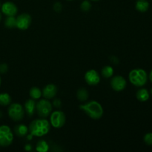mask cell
I'll list each match as a JSON object with an SVG mask.
<instances>
[{
	"instance_id": "obj_1",
	"label": "cell",
	"mask_w": 152,
	"mask_h": 152,
	"mask_svg": "<svg viewBox=\"0 0 152 152\" xmlns=\"http://www.w3.org/2000/svg\"><path fill=\"white\" fill-rule=\"evenodd\" d=\"M50 130V123L45 118L34 120L30 123L28 131L34 137H41L47 134Z\"/></svg>"
},
{
	"instance_id": "obj_2",
	"label": "cell",
	"mask_w": 152,
	"mask_h": 152,
	"mask_svg": "<svg viewBox=\"0 0 152 152\" xmlns=\"http://www.w3.org/2000/svg\"><path fill=\"white\" fill-rule=\"evenodd\" d=\"M80 108L93 120H99L103 115V108L97 101H89L83 105H80Z\"/></svg>"
},
{
	"instance_id": "obj_3",
	"label": "cell",
	"mask_w": 152,
	"mask_h": 152,
	"mask_svg": "<svg viewBox=\"0 0 152 152\" xmlns=\"http://www.w3.org/2000/svg\"><path fill=\"white\" fill-rule=\"evenodd\" d=\"M129 79L130 83L137 87L145 86L148 80V75L145 71L141 68L133 69L129 72Z\"/></svg>"
},
{
	"instance_id": "obj_4",
	"label": "cell",
	"mask_w": 152,
	"mask_h": 152,
	"mask_svg": "<svg viewBox=\"0 0 152 152\" xmlns=\"http://www.w3.org/2000/svg\"><path fill=\"white\" fill-rule=\"evenodd\" d=\"M53 105L47 99H42L36 104V111L40 118H46L51 114Z\"/></svg>"
},
{
	"instance_id": "obj_5",
	"label": "cell",
	"mask_w": 152,
	"mask_h": 152,
	"mask_svg": "<svg viewBox=\"0 0 152 152\" xmlns=\"http://www.w3.org/2000/svg\"><path fill=\"white\" fill-rule=\"evenodd\" d=\"M25 109L20 103H12L9 105L7 114L13 121H21L25 116Z\"/></svg>"
},
{
	"instance_id": "obj_6",
	"label": "cell",
	"mask_w": 152,
	"mask_h": 152,
	"mask_svg": "<svg viewBox=\"0 0 152 152\" xmlns=\"http://www.w3.org/2000/svg\"><path fill=\"white\" fill-rule=\"evenodd\" d=\"M13 140V134L9 126H0V146L7 147L11 145Z\"/></svg>"
},
{
	"instance_id": "obj_7",
	"label": "cell",
	"mask_w": 152,
	"mask_h": 152,
	"mask_svg": "<svg viewBox=\"0 0 152 152\" xmlns=\"http://www.w3.org/2000/svg\"><path fill=\"white\" fill-rule=\"evenodd\" d=\"M66 117L64 112L61 111H55L50 114V126L55 129H60L65 124Z\"/></svg>"
},
{
	"instance_id": "obj_8",
	"label": "cell",
	"mask_w": 152,
	"mask_h": 152,
	"mask_svg": "<svg viewBox=\"0 0 152 152\" xmlns=\"http://www.w3.org/2000/svg\"><path fill=\"white\" fill-rule=\"evenodd\" d=\"M31 22L32 19L31 15L26 13H22L16 17V28L22 31H25L28 29Z\"/></svg>"
},
{
	"instance_id": "obj_9",
	"label": "cell",
	"mask_w": 152,
	"mask_h": 152,
	"mask_svg": "<svg viewBox=\"0 0 152 152\" xmlns=\"http://www.w3.org/2000/svg\"><path fill=\"white\" fill-rule=\"evenodd\" d=\"M110 84H111L113 90H114L115 91H122L126 88V86H127V82L123 77L120 75H117L111 78Z\"/></svg>"
},
{
	"instance_id": "obj_10",
	"label": "cell",
	"mask_w": 152,
	"mask_h": 152,
	"mask_svg": "<svg viewBox=\"0 0 152 152\" xmlns=\"http://www.w3.org/2000/svg\"><path fill=\"white\" fill-rule=\"evenodd\" d=\"M85 80L89 86H96L100 82V76L96 70L91 69L85 74Z\"/></svg>"
},
{
	"instance_id": "obj_11",
	"label": "cell",
	"mask_w": 152,
	"mask_h": 152,
	"mask_svg": "<svg viewBox=\"0 0 152 152\" xmlns=\"http://www.w3.org/2000/svg\"><path fill=\"white\" fill-rule=\"evenodd\" d=\"M1 9L2 13L7 16H15L18 13L17 6L12 1H6L3 3L1 6Z\"/></svg>"
},
{
	"instance_id": "obj_12",
	"label": "cell",
	"mask_w": 152,
	"mask_h": 152,
	"mask_svg": "<svg viewBox=\"0 0 152 152\" xmlns=\"http://www.w3.org/2000/svg\"><path fill=\"white\" fill-rule=\"evenodd\" d=\"M58 88L56 85L54 84H48L44 87V88L42 91V96L45 99H51L55 97V96L57 94Z\"/></svg>"
},
{
	"instance_id": "obj_13",
	"label": "cell",
	"mask_w": 152,
	"mask_h": 152,
	"mask_svg": "<svg viewBox=\"0 0 152 152\" xmlns=\"http://www.w3.org/2000/svg\"><path fill=\"white\" fill-rule=\"evenodd\" d=\"M36 104H37V102L33 99H28L25 101V105H24V109H25V113L30 117H32L35 113Z\"/></svg>"
},
{
	"instance_id": "obj_14",
	"label": "cell",
	"mask_w": 152,
	"mask_h": 152,
	"mask_svg": "<svg viewBox=\"0 0 152 152\" xmlns=\"http://www.w3.org/2000/svg\"><path fill=\"white\" fill-rule=\"evenodd\" d=\"M14 134L19 137H24L28 134V127L24 124H19L15 126L13 129Z\"/></svg>"
},
{
	"instance_id": "obj_15",
	"label": "cell",
	"mask_w": 152,
	"mask_h": 152,
	"mask_svg": "<svg viewBox=\"0 0 152 152\" xmlns=\"http://www.w3.org/2000/svg\"><path fill=\"white\" fill-rule=\"evenodd\" d=\"M135 7L141 13L146 12L149 8V3L147 0H137Z\"/></svg>"
},
{
	"instance_id": "obj_16",
	"label": "cell",
	"mask_w": 152,
	"mask_h": 152,
	"mask_svg": "<svg viewBox=\"0 0 152 152\" xmlns=\"http://www.w3.org/2000/svg\"><path fill=\"white\" fill-rule=\"evenodd\" d=\"M137 99L140 102H145L149 99V92L145 88H140L136 94Z\"/></svg>"
},
{
	"instance_id": "obj_17",
	"label": "cell",
	"mask_w": 152,
	"mask_h": 152,
	"mask_svg": "<svg viewBox=\"0 0 152 152\" xmlns=\"http://www.w3.org/2000/svg\"><path fill=\"white\" fill-rule=\"evenodd\" d=\"M49 148L48 143L45 140H40L36 145V151L38 152H47L49 151Z\"/></svg>"
},
{
	"instance_id": "obj_18",
	"label": "cell",
	"mask_w": 152,
	"mask_h": 152,
	"mask_svg": "<svg viewBox=\"0 0 152 152\" xmlns=\"http://www.w3.org/2000/svg\"><path fill=\"white\" fill-rule=\"evenodd\" d=\"M88 91L86 90L84 88H81L77 91V97L79 101L80 102H86L88 99Z\"/></svg>"
},
{
	"instance_id": "obj_19",
	"label": "cell",
	"mask_w": 152,
	"mask_h": 152,
	"mask_svg": "<svg viewBox=\"0 0 152 152\" xmlns=\"http://www.w3.org/2000/svg\"><path fill=\"white\" fill-rule=\"evenodd\" d=\"M11 96L7 93L0 94V105L1 106H7L11 103Z\"/></svg>"
},
{
	"instance_id": "obj_20",
	"label": "cell",
	"mask_w": 152,
	"mask_h": 152,
	"mask_svg": "<svg viewBox=\"0 0 152 152\" xmlns=\"http://www.w3.org/2000/svg\"><path fill=\"white\" fill-rule=\"evenodd\" d=\"M29 94L31 99H34V100H37V99H40V97L42 96V91L40 90V88H39L38 87L31 88L30 89Z\"/></svg>"
},
{
	"instance_id": "obj_21",
	"label": "cell",
	"mask_w": 152,
	"mask_h": 152,
	"mask_svg": "<svg viewBox=\"0 0 152 152\" xmlns=\"http://www.w3.org/2000/svg\"><path fill=\"white\" fill-rule=\"evenodd\" d=\"M4 26L9 29L16 28V18L15 16H7L4 21Z\"/></svg>"
},
{
	"instance_id": "obj_22",
	"label": "cell",
	"mask_w": 152,
	"mask_h": 152,
	"mask_svg": "<svg viewBox=\"0 0 152 152\" xmlns=\"http://www.w3.org/2000/svg\"><path fill=\"white\" fill-rule=\"evenodd\" d=\"M101 74L105 78H111L114 75V69L110 65H105L102 68Z\"/></svg>"
},
{
	"instance_id": "obj_23",
	"label": "cell",
	"mask_w": 152,
	"mask_h": 152,
	"mask_svg": "<svg viewBox=\"0 0 152 152\" xmlns=\"http://www.w3.org/2000/svg\"><path fill=\"white\" fill-rule=\"evenodd\" d=\"M92 4L89 0H84L80 4V9L84 12H88L91 9Z\"/></svg>"
},
{
	"instance_id": "obj_24",
	"label": "cell",
	"mask_w": 152,
	"mask_h": 152,
	"mask_svg": "<svg viewBox=\"0 0 152 152\" xmlns=\"http://www.w3.org/2000/svg\"><path fill=\"white\" fill-rule=\"evenodd\" d=\"M144 142L148 145H152V133H147L144 136Z\"/></svg>"
},
{
	"instance_id": "obj_25",
	"label": "cell",
	"mask_w": 152,
	"mask_h": 152,
	"mask_svg": "<svg viewBox=\"0 0 152 152\" xmlns=\"http://www.w3.org/2000/svg\"><path fill=\"white\" fill-rule=\"evenodd\" d=\"M53 8L55 12H56V13H59V12L62 11V3L59 2V1H56V2H55L54 4H53Z\"/></svg>"
},
{
	"instance_id": "obj_26",
	"label": "cell",
	"mask_w": 152,
	"mask_h": 152,
	"mask_svg": "<svg viewBox=\"0 0 152 152\" xmlns=\"http://www.w3.org/2000/svg\"><path fill=\"white\" fill-rule=\"evenodd\" d=\"M8 71V66L6 63L0 64V74H5Z\"/></svg>"
},
{
	"instance_id": "obj_27",
	"label": "cell",
	"mask_w": 152,
	"mask_h": 152,
	"mask_svg": "<svg viewBox=\"0 0 152 152\" xmlns=\"http://www.w3.org/2000/svg\"><path fill=\"white\" fill-rule=\"evenodd\" d=\"M53 105L56 108H60L61 105H62V102H61L60 99H58V98H56V99H53Z\"/></svg>"
},
{
	"instance_id": "obj_28",
	"label": "cell",
	"mask_w": 152,
	"mask_h": 152,
	"mask_svg": "<svg viewBox=\"0 0 152 152\" xmlns=\"http://www.w3.org/2000/svg\"><path fill=\"white\" fill-rule=\"evenodd\" d=\"M24 148H25V151H31L33 150V145L30 143H27L26 145H25V147H24Z\"/></svg>"
},
{
	"instance_id": "obj_29",
	"label": "cell",
	"mask_w": 152,
	"mask_h": 152,
	"mask_svg": "<svg viewBox=\"0 0 152 152\" xmlns=\"http://www.w3.org/2000/svg\"><path fill=\"white\" fill-rule=\"evenodd\" d=\"M111 61L114 64H118V62H119L118 59H117V58L116 57V56H111Z\"/></svg>"
},
{
	"instance_id": "obj_30",
	"label": "cell",
	"mask_w": 152,
	"mask_h": 152,
	"mask_svg": "<svg viewBox=\"0 0 152 152\" xmlns=\"http://www.w3.org/2000/svg\"><path fill=\"white\" fill-rule=\"evenodd\" d=\"M25 137H26L27 139H28V140H31L33 139V137H34V136H33V135L31 134H27Z\"/></svg>"
},
{
	"instance_id": "obj_31",
	"label": "cell",
	"mask_w": 152,
	"mask_h": 152,
	"mask_svg": "<svg viewBox=\"0 0 152 152\" xmlns=\"http://www.w3.org/2000/svg\"><path fill=\"white\" fill-rule=\"evenodd\" d=\"M149 79H150V80H151V82L152 83V70H151V72H150V74H149Z\"/></svg>"
},
{
	"instance_id": "obj_32",
	"label": "cell",
	"mask_w": 152,
	"mask_h": 152,
	"mask_svg": "<svg viewBox=\"0 0 152 152\" xmlns=\"http://www.w3.org/2000/svg\"><path fill=\"white\" fill-rule=\"evenodd\" d=\"M1 18H2V16H1V13L0 12V22H1Z\"/></svg>"
},
{
	"instance_id": "obj_33",
	"label": "cell",
	"mask_w": 152,
	"mask_h": 152,
	"mask_svg": "<svg viewBox=\"0 0 152 152\" xmlns=\"http://www.w3.org/2000/svg\"><path fill=\"white\" fill-rule=\"evenodd\" d=\"M1 117H2V113H1V111H0V118H1Z\"/></svg>"
},
{
	"instance_id": "obj_34",
	"label": "cell",
	"mask_w": 152,
	"mask_h": 152,
	"mask_svg": "<svg viewBox=\"0 0 152 152\" xmlns=\"http://www.w3.org/2000/svg\"><path fill=\"white\" fill-rule=\"evenodd\" d=\"M1 77H0V86H1Z\"/></svg>"
},
{
	"instance_id": "obj_35",
	"label": "cell",
	"mask_w": 152,
	"mask_h": 152,
	"mask_svg": "<svg viewBox=\"0 0 152 152\" xmlns=\"http://www.w3.org/2000/svg\"><path fill=\"white\" fill-rule=\"evenodd\" d=\"M91 1H99V0H91Z\"/></svg>"
},
{
	"instance_id": "obj_36",
	"label": "cell",
	"mask_w": 152,
	"mask_h": 152,
	"mask_svg": "<svg viewBox=\"0 0 152 152\" xmlns=\"http://www.w3.org/2000/svg\"><path fill=\"white\" fill-rule=\"evenodd\" d=\"M151 94H152V88L151 89Z\"/></svg>"
},
{
	"instance_id": "obj_37",
	"label": "cell",
	"mask_w": 152,
	"mask_h": 152,
	"mask_svg": "<svg viewBox=\"0 0 152 152\" xmlns=\"http://www.w3.org/2000/svg\"><path fill=\"white\" fill-rule=\"evenodd\" d=\"M67 1H74V0H67Z\"/></svg>"
},
{
	"instance_id": "obj_38",
	"label": "cell",
	"mask_w": 152,
	"mask_h": 152,
	"mask_svg": "<svg viewBox=\"0 0 152 152\" xmlns=\"http://www.w3.org/2000/svg\"><path fill=\"white\" fill-rule=\"evenodd\" d=\"M1 3H0V7H1Z\"/></svg>"
}]
</instances>
